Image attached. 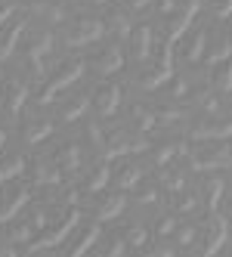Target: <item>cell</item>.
<instances>
[{
	"label": "cell",
	"mask_w": 232,
	"mask_h": 257,
	"mask_svg": "<svg viewBox=\"0 0 232 257\" xmlns=\"http://www.w3.org/2000/svg\"><path fill=\"white\" fill-rule=\"evenodd\" d=\"M226 235H229V217L213 214L210 229H207V235H204V254H207V257L217 254V251L223 248V242H226Z\"/></svg>",
	"instance_id": "cell-1"
},
{
	"label": "cell",
	"mask_w": 232,
	"mask_h": 257,
	"mask_svg": "<svg viewBox=\"0 0 232 257\" xmlns=\"http://www.w3.org/2000/svg\"><path fill=\"white\" fill-rule=\"evenodd\" d=\"M0 257H19V254H16L13 248H4V251H0Z\"/></svg>",
	"instance_id": "cell-40"
},
{
	"label": "cell",
	"mask_w": 232,
	"mask_h": 257,
	"mask_svg": "<svg viewBox=\"0 0 232 257\" xmlns=\"http://www.w3.org/2000/svg\"><path fill=\"white\" fill-rule=\"evenodd\" d=\"M124 205H127V201H124L121 195H115V198H109V201H105V205L99 208V214H96V220H99V223H105V220H115L121 211H124Z\"/></svg>",
	"instance_id": "cell-9"
},
{
	"label": "cell",
	"mask_w": 232,
	"mask_h": 257,
	"mask_svg": "<svg viewBox=\"0 0 232 257\" xmlns=\"http://www.w3.org/2000/svg\"><path fill=\"white\" fill-rule=\"evenodd\" d=\"M28 205V192H19V195H16L13 201H7V205L4 208H0V223H7V220H13L16 214H19L22 208Z\"/></svg>",
	"instance_id": "cell-11"
},
{
	"label": "cell",
	"mask_w": 232,
	"mask_h": 257,
	"mask_svg": "<svg viewBox=\"0 0 232 257\" xmlns=\"http://www.w3.org/2000/svg\"><path fill=\"white\" fill-rule=\"evenodd\" d=\"M229 13H232V0H223V4H220V10H217V16H220V19H226Z\"/></svg>",
	"instance_id": "cell-35"
},
{
	"label": "cell",
	"mask_w": 232,
	"mask_h": 257,
	"mask_svg": "<svg viewBox=\"0 0 232 257\" xmlns=\"http://www.w3.org/2000/svg\"><path fill=\"white\" fill-rule=\"evenodd\" d=\"M176 152H180V146H164V149L155 155V164H167V161H170Z\"/></svg>",
	"instance_id": "cell-27"
},
{
	"label": "cell",
	"mask_w": 232,
	"mask_h": 257,
	"mask_svg": "<svg viewBox=\"0 0 232 257\" xmlns=\"http://www.w3.org/2000/svg\"><path fill=\"white\" fill-rule=\"evenodd\" d=\"M87 105H90V99L84 96V99H81V102H78L75 108H68V112H65V121H75V118H81V115L87 112Z\"/></svg>",
	"instance_id": "cell-26"
},
{
	"label": "cell",
	"mask_w": 232,
	"mask_h": 257,
	"mask_svg": "<svg viewBox=\"0 0 232 257\" xmlns=\"http://www.w3.org/2000/svg\"><path fill=\"white\" fill-rule=\"evenodd\" d=\"M229 56H232V44H229V41H223V44H220V47L207 56V65H220V62H226Z\"/></svg>",
	"instance_id": "cell-17"
},
{
	"label": "cell",
	"mask_w": 232,
	"mask_h": 257,
	"mask_svg": "<svg viewBox=\"0 0 232 257\" xmlns=\"http://www.w3.org/2000/svg\"><path fill=\"white\" fill-rule=\"evenodd\" d=\"M146 257H173V248H155V251H149Z\"/></svg>",
	"instance_id": "cell-34"
},
{
	"label": "cell",
	"mask_w": 232,
	"mask_h": 257,
	"mask_svg": "<svg viewBox=\"0 0 232 257\" xmlns=\"http://www.w3.org/2000/svg\"><path fill=\"white\" fill-rule=\"evenodd\" d=\"M112 25H115V31L121 34V38H130V34H133V28H130V19H127V16H121V13H115Z\"/></svg>",
	"instance_id": "cell-22"
},
{
	"label": "cell",
	"mask_w": 232,
	"mask_h": 257,
	"mask_svg": "<svg viewBox=\"0 0 232 257\" xmlns=\"http://www.w3.org/2000/svg\"><path fill=\"white\" fill-rule=\"evenodd\" d=\"M229 220H232V211H229Z\"/></svg>",
	"instance_id": "cell-44"
},
{
	"label": "cell",
	"mask_w": 232,
	"mask_h": 257,
	"mask_svg": "<svg viewBox=\"0 0 232 257\" xmlns=\"http://www.w3.org/2000/svg\"><path fill=\"white\" fill-rule=\"evenodd\" d=\"M105 257H124V242H115V245H112V251L105 254Z\"/></svg>",
	"instance_id": "cell-36"
},
{
	"label": "cell",
	"mask_w": 232,
	"mask_h": 257,
	"mask_svg": "<svg viewBox=\"0 0 232 257\" xmlns=\"http://www.w3.org/2000/svg\"><path fill=\"white\" fill-rule=\"evenodd\" d=\"M109 180H112V171H109V168H99V171H96V177L90 180V192H99Z\"/></svg>",
	"instance_id": "cell-23"
},
{
	"label": "cell",
	"mask_w": 232,
	"mask_h": 257,
	"mask_svg": "<svg viewBox=\"0 0 232 257\" xmlns=\"http://www.w3.org/2000/svg\"><path fill=\"white\" fill-rule=\"evenodd\" d=\"M130 4H133V10H142V7H149L152 0H130Z\"/></svg>",
	"instance_id": "cell-38"
},
{
	"label": "cell",
	"mask_w": 232,
	"mask_h": 257,
	"mask_svg": "<svg viewBox=\"0 0 232 257\" xmlns=\"http://www.w3.org/2000/svg\"><path fill=\"white\" fill-rule=\"evenodd\" d=\"M102 38H105V25L96 19H87V22H81V28L75 34H68V47H87V44L102 41Z\"/></svg>",
	"instance_id": "cell-2"
},
{
	"label": "cell",
	"mask_w": 232,
	"mask_h": 257,
	"mask_svg": "<svg viewBox=\"0 0 232 257\" xmlns=\"http://www.w3.org/2000/svg\"><path fill=\"white\" fill-rule=\"evenodd\" d=\"M164 183H167V189H180L186 183V177H164Z\"/></svg>",
	"instance_id": "cell-32"
},
{
	"label": "cell",
	"mask_w": 232,
	"mask_h": 257,
	"mask_svg": "<svg viewBox=\"0 0 232 257\" xmlns=\"http://www.w3.org/2000/svg\"><path fill=\"white\" fill-rule=\"evenodd\" d=\"M118 102H121V87H118V84H112V87H105L102 93H99V99H96V108H99V115H102V118H109V115H115V108H118Z\"/></svg>",
	"instance_id": "cell-5"
},
{
	"label": "cell",
	"mask_w": 232,
	"mask_h": 257,
	"mask_svg": "<svg viewBox=\"0 0 232 257\" xmlns=\"http://www.w3.org/2000/svg\"><path fill=\"white\" fill-rule=\"evenodd\" d=\"M195 13H198V0H192V4L186 7V13L176 19V25H173V31H170V44L180 38V34H186L189 31V25H192V19H195Z\"/></svg>",
	"instance_id": "cell-6"
},
{
	"label": "cell",
	"mask_w": 232,
	"mask_h": 257,
	"mask_svg": "<svg viewBox=\"0 0 232 257\" xmlns=\"http://www.w3.org/2000/svg\"><path fill=\"white\" fill-rule=\"evenodd\" d=\"M78 217H81L78 211H71V214H68V220H65V223H62L59 229H53V232H47L44 238H38V242H31V248H34V251H47V248H56V245H62V242H65V235H68L71 229H75Z\"/></svg>",
	"instance_id": "cell-4"
},
{
	"label": "cell",
	"mask_w": 232,
	"mask_h": 257,
	"mask_svg": "<svg viewBox=\"0 0 232 257\" xmlns=\"http://www.w3.org/2000/svg\"><path fill=\"white\" fill-rule=\"evenodd\" d=\"M0 99H4V93H0ZM0 105H4V102H0Z\"/></svg>",
	"instance_id": "cell-43"
},
{
	"label": "cell",
	"mask_w": 232,
	"mask_h": 257,
	"mask_svg": "<svg viewBox=\"0 0 232 257\" xmlns=\"http://www.w3.org/2000/svg\"><path fill=\"white\" fill-rule=\"evenodd\" d=\"M22 31H25V22H16V25H13V34H10V38H7L4 44H0V62H4V59H10L13 53H16V44H19Z\"/></svg>",
	"instance_id": "cell-10"
},
{
	"label": "cell",
	"mask_w": 232,
	"mask_h": 257,
	"mask_svg": "<svg viewBox=\"0 0 232 257\" xmlns=\"http://www.w3.org/2000/svg\"><path fill=\"white\" fill-rule=\"evenodd\" d=\"M4 143H7V134H4V131H0V146H4Z\"/></svg>",
	"instance_id": "cell-41"
},
{
	"label": "cell",
	"mask_w": 232,
	"mask_h": 257,
	"mask_svg": "<svg viewBox=\"0 0 232 257\" xmlns=\"http://www.w3.org/2000/svg\"><path fill=\"white\" fill-rule=\"evenodd\" d=\"M78 146H65V152H62V168L65 171H75L78 168Z\"/></svg>",
	"instance_id": "cell-21"
},
{
	"label": "cell",
	"mask_w": 232,
	"mask_h": 257,
	"mask_svg": "<svg viewBox=\"0 0 232 257\" xmlns=\"http://www.w3.org/2000/svg\"><path fill=\"white\" fill-rule=\"evenodd\" d=\"M204 41H207V34L201 31V34H198V38H195V44H192V50H189V59H192V62H198V59H201V50H204Z\"/></svg>",
	"instance_id": "cell-25"
},
{
	"label": "cell",
	"mask_w": 232,
	"mask_h": 257,
	"mask_svg": "<svg viewBox=\"0 0 232 257\" xmlns=\"http://www.w3.org/2000/svg\"><path fill=\"white\" fill-rule=\"evenodd\" d=\"M25 99H28V87L19 84V87H16V93H13V99H10V112H13V115H19V112H22V105H25Z\"/></svg>",
	"instance_id": "cell-18"
},
{
	"label": "cell",
	"mask_w": 232,
	"mask_h": 257,
	"mask_svg": "<svg viewBox=\"0 0 232 257\" xmlns=\"http://www.w3.org/2000/svg\"><path fill=\"white\" fill-rule=\"evenodd\" d=\"M50 47H53V34L44 31L41 38H38V44H31V62H38V65H41V59L50 53Z\"/></svg>",
	"instance_id": "cell-13"
},
{
	"label": "cell",
	"mask_w": 232,
	"mask_h": 257,
	"mask_svg": "<svg viewBox=\"0 0 232 257\" xmlns=\"http://www.w3.org/2000/svg\"><path fill=\"white\" fill-rule=\"evenodd\" d=\"M195 208H198V198H195V195H189L186 201H180V211H186V214L195 211Z\"/></svg>",
	"instance_id": "cell-31"
},
{
	"label": "cell",
	"mask_w": 232,
	"mask_h": 257,
	"mask_svg": "<svg viewBox=\"0 0 232 257\" xmlns=\"http://www.w3.org/2000/svg\"><path fill=\"white\" fill-rule=\"evenodd\" d=\"M124 177L118 180L121 183V189H130V186H136V183L142 180V168H127V171H121Z\"/></svg>",
	"instance_id": "cell-20"
},
{
	"label": "cell",
	"mask_w": 232,
	"mask_h": 257,
	"mask_svg": "<svg viewBox=\"0 0 232 257\" xmlns=\"http://www.w3.org/2000/svg\"><path fill=\"white\" fill-rule=\"evenodd\" d=\"M13 13H16V7H4V10H0V28L10 22V16H13Z\"/></svg>",
	"instance_id": "cell-33"
},
{
	"label": "cell",
	"mask_w": 232,
	"mask_h": 257,
	"mask_svg": "<svg viewBox=\"0 0 232 257\" xmlns=\"http://www.w3.org/2000/svg\"><path fill=\"white\" fill-rule=\"evenodd\" d=\"M210 198H207V208L217 214V208H220V195H223V180H210Z\"/></svg>",
	"instance_id": "cell-19"
},
{
	"label": "cell",
	"mask_w": 232,
	"mask_h": 257,
	"mask_svg": "<svg viewBox=\"0 0 232 257\" xmlns=\"http://www.w3.org/2000/svg\"><path fill=\"white\" fill-rule=\"evenodd\" d=\"M130 38L136 41V59H146V56H149V44H152V31L142 25L139 31H133V34H130Z\"/></svg>",
	"instance_id": "cell-12"
},
{
	"label": "cell",
	"mask_w": 232,
	"mask_h": 257,
	"mask_svg": "<svg viewBox=\"0 0 232 257\" xmlns=\"http://www.w3.org/2000/svg\"><path fill=\"white\" fill-rule=\"evenodd\" d=\"M173 226H176V220H173V217H164V220H161V226H158V235H170Z\"/></svg>",
	"instance_id": "cell-30"
},
{
	"label": "cell",
	"mask_w": 232,
	"mask_h": 257,
	"mask_svg": "<svg viewBox=\"0 0 232 257\" xmlns=\"http://www.w3.org/2000/svg\"><path fill=\"white\" fill-rule=\"evenodd\" d=\"M121 65H124V56H121V50H109L105 56L99 59V75H118L121 71Z\"/></svg>",
	"instance_id": "cell-7"
},
{
	"label": "cell",
	"mask_w": 232,
	"mask_h": 257,
	"mask_svg": "<svg viewBox=\"0 0 232 257\" xmlns=\"http://www.w3.org/2000/svg\"><path fill=\"white\" fill-rule=\"evenodd\" d=\"M146 238H149V235H146V229H142V226H133V229L127 232V242H130L133 248H142V245H146Z\"/></svg>",
	"instance_id": "cell-24"
},
{
	"label": "cell",
	"mask_w": 232,
	"mask_h": 257,
	"mask_svg": "<svg viewBox=\"0 0 232 257\" xmlns=\"http://www.w3.org/2000/svg\"><path fill=\"white\" fill-rule=\"evenodd\" d=\"M22 171H25V158H19V155H16L13 161H7L4 168H0V183H7V180H16V177H19Z\"/></svg>",
	"instance_id": "cell-15"
},
{
	"label": "cell",
	"mask_w": 232,
	"mask_h": 257,
	"mask_svg": "<svg viewBox=\"0 0 232 257\" xmlns=\"http://www.w3.org/2000/svg\"><path fill=\"white\" fill-rule=\"evenodd\" d=\"M50 134H53V124H50V121H41L38 127H28V131H25V143H28V146H38V143L47 140Z\"/></svg>",
	"instance_id": "cell-14"
},
{
	"label": "cell",
	"mask_w": 232,
	"mask_h": 257,
	"mask_svg": "<svg viewBox=\"0 0 232 257\" xmlns=\"http://www.w3.org/2000/svg\"><path fill=\"white\" fill-rule=\"evenodd\" d=\"M155 198H158V192H155V189H149V192H142V198H139V201H142V205H152Z\"/></svg>",
	"instance_id": "cell-37"
},
{
	"label": "cell",
	"mask_w": 232,
	"mask_h": 257,
	"mask_svg": "<svg viewBox=\"0 0 232 257\" xmlns=\"http://www.w3.org/2000/svg\"><path fill=\"white\" fill-rule=\"evenodd\" d=\"M217 90H220V93H232V65L223 71V78L217 81Z\"/></svg>",
	"instance_id": "cell-28"
},
{
	"label": "cell",
	"mask_w": 232,
	"mask_h": 257,
	"mask_svg": "<svg viewBox=\"0 0 232 257\" xmlns=\"http://www.w3.org/2000/svg\"><path fill=\"white\" fill-rule=\"evenodd\" d=\"M173 7H176V4H173V0H164V4H161V13H170Z\"/></svg>",
	"instance_id": "cell-39"
},
{
	"label": "cell",
	"mask_w": 232,
	"mask_h": 257,
	"mask_svg": "<svg viewBox=\"0 0 232 257\" xmlns=\"http://www.w3.org/2000/svg\"><path fill=\"white\" fill-rule=\"evenodd\" d=\"M93 4H109V0H93Z\"/></svg>",
	"instance_id": "cell-42"
},
{
	"label": "cell",
	"mask_w": 232,
	"mask_h": 257,
	"mask_svg": "<svg viewBox=\"0 0 232 257\" xmlns=\"http://www.w3.org/2000/svg\"><path fill=\"white\" fill-rule=\"evenodd\" d=\"M34 13L44 16L47 22H62L65 19V10H59V7H44V4H38V7H34Z\"/></svg>",
	"instance_id": "cell-16"
},
{
	"label": "cell",
	"mask_w": 232,
	"mask_h": 257,
	"mask_svg": "<svg viewBox=\"0 0 232 257\" xmlns=\"http://www.w3.org/2000/svg\"><path fill=\"white\" fill-rule=\"evenodd\" d=\"M195 140H226L232 137V124H213V127H198L192 134Z\"/></svg>",
	"instance_id": "cell-8"
},
{
	"label": "cell",
	"mask_w": 232,
	"mask_h": 257,
	"mask_svg": "<svg viewBox=\"0 0 232 257\" xmlns=\"http://www.w3.org/2000/svg\"><path fill=\"white\" fill-rule=\"evenodd\" d=\"M81 75H84V62H75V65H71L68 71H62V75H59L56 81H50V87H47V90H44V93H41V99H38V102H41V105H47V102H53V96H56V93H59V90H65L68 84H75V81H78Z\"/></svg>",
	"instance_id": "cell-3"
},
{
	"label": "cell",
	"mask_w": 232,
	"mask_h": 257,
	"mask_svg": "<svg viewBox=\"0 0 232 257\" xmlns=\"http://www.w3.org/2000/svg\"><path fill=\"white\" fill-rule=\"evenodd\" d=\"M176 238H180L183 245H192V242H195V229H192V226H183L180 232H176Z\"/></svg>",
	"instance_id": "cell-29"
}]
</instances>
